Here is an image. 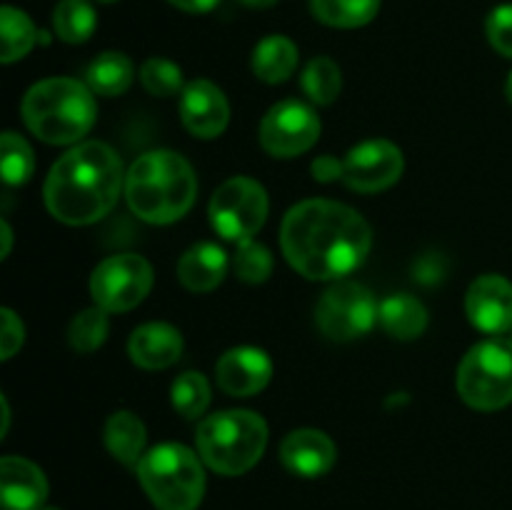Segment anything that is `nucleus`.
<instances>
[{
	"mask_svg": "<svg viewBox=\"0 0 512 510\" xmlns=\"http://www.w3.org/2000/svg\"><path fill=\"white\" fill-rule=\"evenodd\" d=\"M383 0H310V10L330 28H360L378 15Z\"/></svg>",
	"mask_w": 512,
	"mask_h": 510,
	"instance_id": "393cba45",
	"label": "nucleus"
},
{
	"mask_svg": "<svg viewBox=\"0 0 512 510\" xmlns=\"http://www.w3.org/2000/svg\"><path fill=\"white\" fill-rule=\"evenodd\" d=\"M268 208V193H265L263 185L258 180L238 175V178L225 180L215 190L213 198H210L208 215L215 233L243 243L263 228Z\"/></svg>",
	"mask_w": 512,
	"mask_h": 510,
	"instance_id": "6e6552de",
	"label": "nucleus"
},
{
	"mask_svg": "<svg viewBox=\"0 0 512 510\" xmlns=\"http://www.w3.org/2000/svg\"><path fill=\"white\" fill-rule=\"evenodd\" d=\"M195 195L198 178L193 165L173 150L140 155L125 175L128 208L145 223H175L193 208Z\"/></svg>",
	"mask_w": 512,
	"mask_h": 510,
	"instance_id": "7ed1b4c3",
	"label": "nucleus"
},
{
	"mask_svg": "<svg viewBox=\"0 0 512 510\" xmlns=\"http://www.w3.org/2000/svg\"><path fill=\"white\" fill-rule=\"evenodd\" d=\"M233 268L235 275H238L240 280H245V283H265V280L270 278V273H273V255H270V250L265 248V245L248 238L243 240V243H238Z\"/></svg>",
	"mask_w": 512,
	"mask_h": 510,
	"instance_id": "2f4dec72",
	"label": "nucleus"
},
{
	"mask_svg": "<svg viewBox=\"0 0 512 510\" xmlns=\"http://www.w3.org/2000/svg\"><path fill=\"white\" fill-rule=\"evenodd\" d=\"M0 168H3V180L8 185H23L28 183L30 175L35 170V155L33 148L20 138L18 133L8 130L0 140Z\"/></svg>",
	"mask_w": 512,
	"mask_h": 510,
	"instance_id": "c85d7f7f",
	"label": "nucleus"
},
{
	"mask_svg": "<svg viewBox=\"0 0 512 510\" xmlns=\"http://www.w3.org/2000/svg\"><path fill=\"white\" fill-rule=\"evenodd\" d=\"M320 118L303 100H280L260 123V145L273 158H295L318 143Z\"/></svg>",
	"mask_w": 512,
	"mask_h": 510,
	"instance_id": "9b49d317",
	"label": "nucleus"
},
{
	"mask_svg": "<svg viewBox=\"0 0 512 510\" xmlns=\"http://www.w3.org/2000/svg\"><path fill=\"white\" fill-rule=\"evenodd\" d=\"M95 23V8L88 0H60L53 10L55 35L70 45L85 43L93 35Z\"/></svg>",
	"mask_w": 512,
	"mask_h": 510,
	"instance_id": "a878e982",
	"label": "nucleus"
},
{
	"mask_svg": "<svg viewBox=\"0 0 512 510\" xmlns=\"http://www.w3.org/2000/svg\"><path fill=\"white\" fill-rule=\"evenodd\" d=\"M170 398H173V408L178 410L183 418L195 420L208 410L210 385L208 380H205V375L190 370V373H183L180 378H175Z\"/></svg>",
	"mask_w": 512,
	"mask_h": 510,
	"instance_id": "c756f323",
	"label": "nucleus"
},
{
	"mask_svg": "<svg viewBox=\"0 0 512 510\" xmlns=\"http://www.w3.org/2000/svg\"><path fill=\"white\" fill-rule=\"evenodd\" d=\"M195 445L210 470L220 475H243L263 458L268 423L253 410H223L200 423Z\"/></svg>",
	"mask_w": 512,
	"mask_h": 510,
	"instance_id": "39448f33",
	"label": "nucleus"
},
{
	"mask_svg": "<svg viewBox=\"0 0 512 510\" xmlns=\"http://www.w3.org/2000/svg\"><path fill=\"white\" fill-rule=\"evenodd\" d=\"M508 343L512 345V328H510V338H508Z\"/></svg>",
	"mask_w": 512,
	"mask_h": 510,
	"instance_id": "79ce46f5",
	"label": "nucleus"
},
{
	"mask_svg": "<svg viewBox=\"0 0 512 510\" xmlns=\"http://www.w3.org/2000/svg\"><path fill=\"white\" fill-rule=\"evenodd\" d=\"M448 275V260L440 253H425L415 260L413 278L423 285H438Z\"/></svg>",
	"mask_w": 512,
	"mask_h": 510,
	"instance_id": "f704fd0d",
	"label": "nucleus"
},
{
	"mask_svg": "<svg viewBox=\"0 0 512 510\" xmlns=\"http://www.w3.org/2000/svg\"><path fill=\"white\" fill-rule=\"evenodd\" d=\"M140 83L155 98H170L185 90L183 70L168 58H148L140 68Z\"/></svg>",
	"mask_w": 512,
	"mask_h": 510,
	"instance_id": "7c9ffc66",
	"label": "nucleus"
},
{
	"mask_svg": "<svg viewBox=\"0 0 512 510\" xmlns=\"http://www.w3.org/2000/svg\"><path fill=\"white\" fill-rule=\"evenodd\" d=\"M228 273V255L215 243H198L183 253L178 263V280L190 293H210Z\"/></svg>",
	"mask_w": 512,
	"mask_h": 510,
	"instance_id": "6ab92c4d",
	"label": "nucleus"
},
{
	"mask_svg": "<svg viewBox=\"0 0 512 510\" xmlns=\"http://www.w3.org/2000/svg\"><path fill=\"white\" fill-rule=\"evenodd\" d=\"M335 458H338V450L323 430H293L280 443V460L290 473L300 475V478H320L333 468Z\"/></svg>",
	"mask_w": 512,
	"mask_h": 510,
	"instance_id": "dca6fc26",
	"label": "nucleus"
},
{
	"mask_svg": "<svg viewBox=\"0 0 512 510\" xmlns=\"http://www.w3.org/2000/svg\"><path fill=\"white\" fill-rule=\"evenodd\" d=\"M108 330V310L95 305L75 315L68 328V343L75 353H95L108 338Z\"/></svg>",
	"mask_w": 512,
	"mask_h": 510,
	"instance_id": "cd10ccee",
	"label": "nucleus"
},
{
	"mask_svg": "<svg viewBox=\"0 0 512 510\" xmlns=\"http://www.w3.org/2000/svg\"><path fill=\"white\" fill-rule=\"evenodd\" d=\"M378 320L388 335L398 340H415L428 328V310L415 295L395 293L380 303Z\"/></svg>",
	"mask_w": 512,
	"mask_h": 510,
	"instance_id": "aec40b11",
	"label": "nucleus"
},
{
	"mask_svg": "<svg viewBox=\"0 0 512 510\" xmlns=\"http://www.w3.org/2000/svg\"><path fill=\"white\" fill-rule=\"evenodd\" d=\"M505 95H508V100L512 103V73H510V78H508V85H505Z\"/></svg>",
	"mask_w": 512,
	"mask_h": 510,
	"instance_id": "ea45409f",
	"label": "nucleus"
},
{
	"mask_svg": "<svg viewBox=\"0 0 512 510\" xmlns=\"http://www.w3.org/2000/svg\"><path fill=\"white\" fill-rule=\"evenodd\" d=\"M0 315H3V335H0V358L10 360L15 353H18L20 345H23L25 328H23V323H20L18 315H15L10 308L0 310Z\"/></svg>",
	"mask_w": 512,
	"mask_h": 510,
	"instance_id": "72a5a7b5",
	"label": "nucleus"
},
{
	"mask_svg": "<svg viewBox=\"0 0 512 510\" xmlns=\"http://www.w3.org/2000/svg\"><path fill=\"white\" fill-rule=\"evenodd\" d=\"M0 230H3V258H8L10 243H13V230H10L8 220H3V223H0Z\"/></svg>",
	"mask_w": 512,
	"mask_h": 510,
	"instance_id": "4c0bfd02",
	"label": "nucleus"
},
{
	"mask_svg": "<svg viewBox=\"0 0 512 510\" xmlns=\"http://www.w3.org/2000/svg\"><path fill=\"white\" fill-rule=\"evenodd\" d=\"M38 35L33 20L23 10L3 5L0 10V60L3 63H15V60L25 58L38 43Z\"/></svg>",
	"mask_w": 512,
	"mask_h": 510,
	"instance_id": "b1692460",
	"label": "nucleus"
},
{
	"mask_svg": "<svg viewBox=\"0 0 512 510\" xmlns=\"http://www.w3.org/2000/svg\"><path fill=\"white\" fill-rule=\"evenodd\" d=\"M133 78L135 68L130 58L123 53H115V50L100 53L85 70V85L95 95H105V98L123 95L130 88V83H133Z\"/></svg>",
	"mask_w": 512,
	"mask_h": 510,
	"instance_id": "5701e85b",
	"label": "nucleus"
},
{
	"mask_svg": "<svg viewBox=\"0 0 512 510\" xmlns=\"http://www.w3.org/2000/svg\"><path fill=\"white\" fill-rule=\"evenodd\" d=\"M153 288V268L143 255L120 253L105 258L90 275V295L108 313H125L143 303Z\"/></svg>",
	"mask_w": 512,
	"mask_h": 510,
	"instance_id": "9d476101",
	"label": "nucleus"
},
{
	"mask_svg": "<svg viewBox=\"0 0 512 510\" xmlns=\"http://www.w3.org/2000/svg\"><path fill=\"white\" fill-rule=\"evenodd\" d=\"M343 163V180L355 193H380L398 183L405 170L403 150L383 138L355 145Z\"/></svg>",
	"mask_w": 512,
	"mask_h": 510,
	"instance_id": "f8f14e48",
	"label": "nucleus"
},
{
	"mask_svg": "<svg viewBox=\"0 0 512 510\" xmlns=\"http://www.w3.org/2000/svg\"><path fill=\"white\" fill-rule=\"evenodd\" d=\"M123 160L100 140L60 155L45 178V208L65 225H90L115 208L125 190Z\"/></svg>",
	"mask_w": 512,
	"mask_h": 510,
	"instance_id": "f03ea898",
	"label": "nucleus"
},
{
	"mask_svg": "<svg viewBox=\"0 0 512 510\" xmlns=\"http://www.w3.org/2000/svg\"><path fill=\"white\" fill-rule=\"evenodd\" d=\"M300 85L303 93L313 100L315 105H330L343 90V73H340L338 63L325 55L313 58L305 65L303 75H300Z\"/></svg>",
	"mask_w": 512,
	"mask_h": 510,
	"instance_id": "bb28decb",
	"label": "nucleus"
},
{
	"mask_svg": "<svg viewBox=\"0 0 512 510\" xmlns=\"http://www.w3.org/2000/svg\"><path fill=\"white\" fill-rule=\"evenodd\" d=\"M168 3L178 10H185V13H210L220 0H168Z\"/></svg>",
	"mask_w": 512,
	"mask_h": 510,
	"instance_id": "e433bc0d",
	"label": "nucleus"
},
{
	"mask_svg": "<svg viewBox=\"0 0 512 510\" xmlns=\"http://www.w3.org/2000/svg\"><path fill=\"white\" fill-rule=\"evenodd\" d=\"M20 113L35 138L50 145H70L90 133L98 105L93 90L80 80L48 78L25 93Z\"/></svg>",
	"mask_w": 512,
	"mask_h": 510,
	"instance_id": "20e7f679",
	"label": "nucleus"
},
{
	"mask_svg": "<svg viewBox=\"0 0 512 510\" xmlns=\"http://www.w3.org/2000/svg\"><path fill=\"white\" fill-rule=\"evenodd\" d=\"M180 120L195 138L213 140L228 128L230 105L223 90L210 80H193L180 93Z\"/></svg>",
	"mask_w": 512,
	"mask_h": 510,
	"instance_id": "ddd939ff",
	"label": "nucleus"
},
{
	"mask_svg": "<svg viewBox=\"0 0 512 510\" xmlns=\"http://www.w3.org/2000/svg\"><path fill=\"white\" fill-rule=\"evenodd\" d=\"M203 458L180 443H163L140 458L138 478L158 510H195L205 493Z\"/></svg>",
	"mask_w": 512,
	"mask_h": 510,
	"instance_id": "423d86ee",
	"label": "nucleus"
},
{
	"mask_svg": "<svg viewBox=\"0 0 512 510\" xmlns=\"http://www.w3.org/2000/svg\"><path fill=\"white\" fill-rule=\"evenodd\" d=\"M485 33H488L490 45H493L500 55L512 58V3L498 5V8L488 15Z\"/></svg>",
	"mask_w": 512,
	"mask_h": 510,
	"instance_id": "473e14b6",
	"label": "nucleus"
},
{
	"mask_svg": "<svg viewBox=\"0 0 512 510\" xmlns=\"http://www.w3.org/2000/svg\"><path fill=\"white\" fill-rule=\"evenodd\" d=\"M345 173V163L338 160L335 155H320V158L313 160V175L320 183H333V180H340Z\"/></svg>",
	"mask_w": 512,
	"mask_h": 510,
	"instance_id": "c9c22d12",
	"label": "nucleus"
},
{
	"mask_svg": "<svg viewBox=\"0 0 512 510\" xmlns=\"http://www.w3.org/2000/svg\"><path fill=\"white\" fill-rule=\"evenodd\" d=\"M470 323L490 335L510 333L512 328V283L503 275H480L465 295Z\"/></svg>",
	"mask_w": 512,
	"mask_h": 510,
	"instance_id": "4468645a",
	"label": "nucleus"
},
{
	"mask_svg": "<svg viewBox=\"0 0 512 510\" xmlns=\"http://www.w3.org/2000/svg\"><path fill=\"white\" fill-rule=\"evenodd\" d=\"M270 378H273V360L268 353L253 345H240V348L228 350L220 355L218 365H215V380H218L220 390L235 398H250V395L260 393L268 388Z\"/></svg>",
	"mask_w": 512,
	"mask_h": 510,
	"instance_id": "2eb2a0df",
	"label": "nucleus"
},
{
	"mask_svg": "<svg viewBox=\"0 0 512 510\" xmlns=\"http://www.w3.org/2000/svg\"><path fill=\"white\" fill-rule=\"evenodd\" d=\"M298 68V48L285 35H268L253 50V73L263 83H285Z\"/></svg>",
	"mask_w": 512,
	"mask_h": 510,
	"instance_id": "412c9836",
	"label": "nucleus"
},
{
	"mask_svg": "<svg viewBox=\"0 0 512 510\" xmlns=\"http://www.w3.org/2000/svg\"><path fill=\"white\" fill-rule=\"evenodd\" d=\"M238 3H243L245 8H253V10H263V8H273L278 0H238Z\"/></svg>",
	"mask_w": 512,
	"mask_h": 510,
	"instance_id": "58836bf2",
	"label": "nucleus"
},
{
	"mask_svg": "<svg viewBox=\"0 0 512 510\" xmlns=\"http://www.w3.org/2000/svg\"><path fill=\"white\" fill-rule=\"evenodd\" d=\"M105 448L110 450L115 460L125 465H138L145 448V425L130 410H118L105 423Z\"/></svg>",
	"mask_w": 512,
	"mask_h": 510,
	"instance_id": "4be33fe9",
	"label": "nucleus"
},
{
	"mask_svg": "<svg viewBox=\"0 0 512 510\" xmlns=\"http://www.w3.org/2000/svg\"><path fill=\"white\" fill-rule=\"evenodd\" d=\"M458 395L475 410H500L512 403V345L483 340L458 365Z\"/></svg>",
	"mask_w": 512,
	"mask_h": 510,
	"instance_id": "0eeeda50",
	"label": "nucleus"
},
{
	"mask_svg": "<svg viewBox=\"0 0 512 510\" xmlns=\"http://www.w3.org/2000/svg\"><path fill=\"white\" fill-rule=\"evenodd\" d=\"M378 308L373 293L365 285L353 283V280H340L330 285L318 300L315 308V323L320 333L338 343L363 338L370 333L378 320Z\"/></svg>",
	"mask_w": 512,
	"mask_h": 510,
	"instance_id": "1a4fd4ad",
	"label": "nucleus"
},
{
	"mask_svg": "<svg viewBox=\"0 0 512 510\" xmlns=\"http://www.w3.org/2000/svg\"><path fill=\"white\" fill-rule=\"evenodd\" d=\"M373 233L363 215L335 200H303L283 218L285 260L310 280H340L365 263Z\"/></svg>",
	"mask_w": 512,
	"mask_h": 510,
	"instance_id": "f257e3e1",
	"label": "nucleus"
},
{
	"mask_svg": "<svg viewBox=\"0 0 512 510\" xmlns=\"http://www.w3.org/2000/svg\"><path fill=\"white\" fill-rule=\"evenodd\" d=\"M43 510H60V508H43Z\"/></svg>",
	"mask_w": 512,
	"mask_h": 510,
	"instance_id": "37998d69",
	"label": "nucleus"
},
{
	"mask_svg": "<svg viewBox=\"0 0 512 510\" xmlns=\"http://www.w3.org/2000/svg\"><path fill=\"white\" fill-rule=\"evenodd\" d=\"M128 353L143 370L170 368L183 355V335L168 323H145L130 335Z\"/></svg>",
	"mask_w": 512,
	"mask_h": 510,
	"instance_id": "a211bd4d",
	"label": "nucleus"
},
{
	"mask_svg": "<svg viewBox=\"0 0 512 510\" xmlns=\"http://www.w3.org/2000/svg\"><path fill=\"white\" fill-rule=\"evenodd\" d=\"M0 498L5 510H43L48 498L43 470L20 455H5L0 460Z\"/></svg>",
	"mask_w": 512,
	"mask_h": 510,
	"instance_id": "f3484780",
	"label": "nucleus"
},
{
	"mask_svg": "<svg viewBox=\"0 0 512 510\" xmlns=\"http://www.w3.org/2000/svg\"><path fill=\"white\" fill-rule=\"evenodd\" d=\"M98 3H115V0H98Z\"/></svg>",
	"mask_w": 512,
	"mask_h": 510,
	"instance_id": "a19ab883",
	"label": "nucleus"
}]
</instances>
